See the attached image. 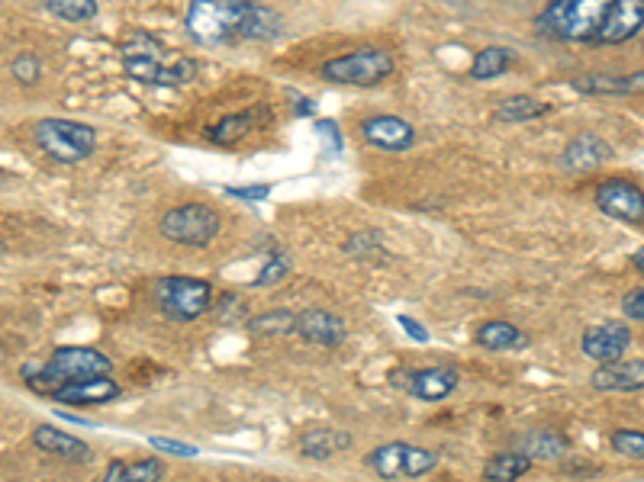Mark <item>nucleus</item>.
Masks as SVG:
<instances>
[{"instance_id":"obj_23","label":"nucleus","mask_w":644,"mask_h":482,"mask_svg":"<svg viewBox=\"0 0 644 482\" xmlns=\"http://www.w3.org/2000/svg\"><path fill=\"white\" fill-rule=\"evenodd\" d=\"M642 71L632 75V78H615V75H584L577 78L574 87L580 94H593V97H628L635 90H642Z\"/></svg>"},{"instance_id":"obj_14","label":"nucleus","mask_w":644,"mask_h":482,"mask_svg":"<svg viewBox=\"0 0 644 482\" xmlns=\"http://www.w3.org/2000/svg\"><path fill=\"white\" fill-rule=\"evenodd\" d=\"M119 396H123L119 383H114L110 376H94V380L65 383L49 399H56L65 409H94V405H107Z\"/></svg>"},{"instance_id":"obj_11","label":"nucleus","mask_w":644,"mask_h":482,"mask_svg":"<svg viewBox=\"0 0 644 482\" xmlns=\"http://www.w3.org/2000/svg\"><path fill=\"white\" fill-rule=\"evenodd\" d=\"M596 206L613 216L618 223H632V226H642L644 219V197L638 190V184L632 180H606L596 187Z\"/></svg>"},{"instance_id":"obj_30","label":"nucleus","mask_w":644,"mask_h":482,"mask_svg":"<svg viewBox=\"0 0 644 482\" xmlns=\"http://www.w3.org/2000/svg\"><path fill=\"white\" fill-rule=\"evenodd\" d=\"M293 318H296V313H291V309H271V313L255 315L248 322V332L252 335H264V338L267 335H291Z\"/></svg>"},{"instance_id":"obj_32","label":"nucleus","mask_w":644,"mask_h":482,"mask_svg":"<svg viewBox=\"0 0 644 482\" xmlns=\"http://www.w3.org/2000/svg\"><path fill=\"white\" fill-rule=\"evenodd\" d=\"M10 71H13V78H17L20 85L32 87L39 81V75H42V61L27 52V56L13 58V68H10Z\"/></svg>"},{"instance_id":"obj_25","label":"nucleus","mask_w":644,"mask_h":482,"mask_svg":"<svg viewBox=\"0 0 644 482\" xmlns=\"http://www.w3.org/2000/svg\"><path fill=\"white\" fill-rule=\"evenodd\" d=\"M531 470V460L519 451H502L484 463V480L487 482H519Z\"/></svg>"},{"instance_id":"obj_22","label":"nucleus","mask_w":644,"mask_h":482,"mask_svg":"<svg viewBox=\"0 0 644 482\" xmlns=\"http://www.w3.org/2000/svg\"><path fill=\"white\" fill-rule=\"evenodd\" d=\"M165 480V463L146 456V460H114L100 482H162Z\"/></svg>"},{"instance_id":"obj_2","label":"nucleus","mask_w":644,"mask_h":482,"mask_svg":"<svg viewBox=\"0 0 644 482\" xmlns=\"http://www.w3.org/2000/svg\"><path fill=\"white\" fill-rule=\"evenodd\" d=\"M123 68L133 81L152 87H180L194 81L197 65L187 56H180L175 49H168L165 42H158L148 32H133L123 39L119 46Z\"/></svg>"},{"instance_id":"obj_7","label":"nucleus","mask_w":644,"mask_h":482,"mask_svg":"<svg viewBox=\"0 0 644 482\" xmlns=\"http://www.w3.org/2000/svg\"><path fill=\"white\" fill-rule=\"evenodd\" d=\"M397 61L383 49H358L322 65V81L349 87H374L393 75Z\"/></svg>"},{"instance_id":"obj_10","label":"nucleus","mask_w":644,"mask_h":482,"mask_svg":"<svg viewBox=\"0 0 644 482\" xmlns=\"http://www.w3.org/2000/svg\"><path fill=\"white\" fill-rule=\"evenodd\" d=\"M632 344H635V338H632V328L625 322H603V325L586 328L584 338H580V351L596 364H613V361L625 357V351Z\"/></svg>"},{"instance_id":"obj_19","label":"nucleus","mask_w":644,"mask_h":482,"mask_svg":"<svg viewBox=\"0 0 644 482\" xmlns=\"http://www.w3.org/2000/svg\"><path fill=\"white\" fill-rule=\"evenodd\" d=\"M352 447V434L339 427H313L300 437V454L306 460H332L335 454Z\"/></svg>"},{"instance_id":"obj_17","label":"nucleus","mask_w":644,"mask_h":482,"mask_svg":"<svg viewBox=\"0 0 644 482\" xmlns=\"http://www.w3.org/2000/svg\"><path fill=\"white\" fill-rule=\"evenodd\" d=\"M32 444L42 451V454L59 456V460H68V463H88L94 460V451L81 437L68 434V431H59L56 425H39L32 431Z\"/></svg>"},{"instance_id":"obj_8","label":"nucleus","mask_w":644,"mask_h":482,"mask_svg":"<svg viewBox=\"0 0 644 482\" xmlns=\"http://www.w3.org/2000/svg\"><path fill=\"white\" fill-rule=\"evenodd\" d=\"M155 303L175 322H197L213 306V286L201 277H165L155 286Z\"/></svg>"},{"instance_id":"obj_37","label":"nucleus","mask_w":644,"mask_h":482,"mask_svg":"<svg viewBox=\"0 0 644 482\" xmlns=\"http://www.w3.org/2000/svg\"><path fill=\"white\" fill-rule=\"evenodd\" d=\"M397 322H400V328H403L412 341H422V344L429 341V328H422L412 315H397Z\"/></svg>"},{"instance_id":"obj_28","label":"nucleus","mask_w":644,"mask_h":482,"mask_svg":"<svg viewBox=\"0 0 644 482\" xmlns=\"http://www.w3.org/2000/svg\"><path fill=\"white\" fill-rule=\"evenodd\" d=\"M497 114L506 122H528V119H538V116L548 114V104H541L538 97H528V94H516V97H506L499 104Z\"/></svg>"},{"instance_id":"obj_35","label":"nucleus","mask_w":644,"mask_h":482,"mask_svg":"<svg viewBox=\"0 0 644 482\" xmlns=\"http://www.w3.org/2000/svg\"><path fill=\"white\" fill-rule=\"evenodd\" d=\"M622 313L628 322H635V325H642L644 322V289L642 286H635V289H628L625 293V299H622Z\"/></svg>"},{"instance_id":"obj_33","label":"nucleus","mask_w":644,"mask_h":482,"mask_svg":"<svg viewBox=\"0 0 644 482\" xmlns=\"http://www.w3.org/2000/svg\"><path fill=\"white\" fill-rule=\"evenodd\" d=\"M291 274V260L284 255H274L267 264H264V270L255 277V286H274L281 284L284 277Z\"/></svg>"},{"instance_id":"obj_16","label":"nucleus","mask_w":644,"mask_h":482,"mask_svg":"<svg viewBox=\"0 0 644 482\" xmlns=\"http://www.w3.org/2000/svg\"><path fill=\"white\" fill-rule=\"evenodd\" d=\"M589 386L599 393H642L644 364L642 361H613L599 364L589 376Z\"/></svg>"},{"instance_id":"obj_12","label":"nucleus","mask_w":644,"mask_h":482,"mask_svg":"<svg viewBox=\"0 0 644 482\" xmlns=\"http://www.w3.org/2000/svg\"><path fill=\"white\" fill-rule=\"evenodd\" d=\"M644 27V0H613L606 10V20L596 32L599 46H622L632 42Z\"/></svg>"},{"instance_id":"obj_4","label":"nucleus","mask_w":644,"mask_h":482,"mask_svg":"<svg viewBox=\"0 0 644 482\" xmlns=\"http://www.w3.org/2000/svg\"><path fill=\"white\" fill-rule=\"evenodd\" d=\"M609 3L613 0H552L538 17V29L557 42H596Z\"/></svg>"},{"instance_id":"obj_5","label":"nucleus","mask_w":644,"mask_h":482,"mask_svg":"<svg viewBox=\"0 0 644 482\" xmlns=\"http://www.w3.org/2000/svg\"><path fill=\"white\" fill-rule=\"evenodd\" d=\"M32 136L36 145L59 165H78L97 148V132L78 119H39Z\"/></svg>"},{"instance_id":"obj_39","label":"nucleus","mask_w":644,"mask_h":482,"mask_svg":"<svg viewBox=\"0 0 644 482\" xmlns=\"http://www.w3.org/2000/svg\"><path fill=\"white\" fill-rule=\"evenodd\" d=\"M0 357H3V344H0Z\"/></svg>"},{"instance_id":"obj_1","label":"nucleus","mask_w":644,"mask_h":482,"mask_svg":"<svg viewBox=\"0 0 644 482\" xmlns=\"http://www.w3.org/2000/svg\"><path fill=\"white\" fill-rule=\"evenodd\" d=\"M187 32L201 46H223L235 39H274L284 20L255 0H191Z\"/></svg>"},{"instance_id":"obj_36","label":"nucleus","mask_w":644,"mask_h":482,"mask_svg":"<svg viewBox=\"0 0 644 482\" xmlns=\"http://www.w3.org/2000/svg\"><path fill=\"white\" fill-rule=\"evenodd\" d=\"M230 197L235 199H248V203H258V199L271 197V187L267 184H252V187H223Z\"/></svg>"},{"instance_id":"obj_6","label":"nucleus","mask_w":644,"mask_h":482,"mask_svg":"<svg viewBox=\"0 0 644 482\" xmlns=\"http://www.w3.org/2000/svg\"><path fill=\"white\" fill-rule=\"evenodd\" d=\"M223 228V219L213 206L206 203H184L175 206L162 216L158 232L175 242V245H187V248H206Z\"/></svg>"},{"instance_id":"obj_31","label":"nucleus","mask_w":644,"mask_h":482,"mask_svg":"<svg viewBox=\"0 0 644 482\" xmlns=\"http://www.w3.org/2000/svg\"><path fill=\"white\" fill-rule=\"evenodd\" d=\"M609 444L615 447V454L622 456H632V460H642L644 456V434L635 427H618L613 431V437H609Z\"/></svg>"},{"instance_id":"obj_3","label":"nucleus","mask_w":644,"mask_h":482,"mask_svg":"<svg viewBox=\"0 0 644 482\" xmlns=\"http://www.w3.org/2000/svg\"><path fill=\"white\" fill-rule=\"evenodd\" d=\"M114 361L107 354H100L97 347H56L49 354L46 364H23L20 376L39 396H52L65 383H78V380H94V376H110Z\"/></svg>"},{"instance_id":"obj_20","label":"nucleus","mask_w":644,"mask_h":482,"mask_svg":"<svg viewBox=\"0 0 644 482\" xmlns=\"http://www.w3.org/2000/svg\"><path fill=\"white\" fill-rule=\"evenodd\" d=\"M477 347H484V351H523L528 347V335L523 328H516L513 322H506V318H490V322H484L480 328H477Z\"/></svg>"},{"instance_id":"obj_13","label":"nucleus","mask_w":644,"mask_h":482,"mask_svg":"<svg viewBox=\"0 0 644 482\" xmlns=\"http://www.w3.org/2000/svg\"><path fill=\"white\" fill-rule=\"evenodd\" d=\"M293 332L306 344H316V347H342L345 338H349L345 322L335 313H325V309H303V313H296Z\"/></svg>"},{"instance_id":"obj_34","label":"nucleus","mask_w":644,"mask_h":482,"mask_svg":"<svg viewBox=\"0 0 644 482\" xmlns=\"http://www.w3.org/2000/svg\"><path fill=\"white\" fill-rule=\"evenodd\" d=\"M148 444H152V447H158L162 454L180 456V460L197 456V447H191V444H184V441H175V437H158V434H152V437H148Z\"/></svg>"},{"instance_id":"obj_38","label":"nucleus","mask_w":644,"mask_h":482,"mask_svg":"<svg viewBox=\"0 0 644 482\" xmlns=\"http://www.w3.org/2000/svg\"><path fill=\"white\" fill-rule=\"evenodd\" d=\"M320 132H329V142H332V148H342V139H339V129H335V122H320Z\"/></svg>"},{"instance_id":"obj_15","label":"nucleus","mask_w":644,"mask_h":482,"mask_svg":"<svg viewBox=\"0 0 644 482\" xmlns=\"http://www.w3.org/2000/svg\"><path fill=\"white\" fill-rule=\"evenodd\" d=\"M361 139L381 151H410L416 145V129L400 116H371L361 122Z\"/></svg>"},{"instance_id":"obj_9","label":"nucleus","mask_w":644,"mask_h":482,"mask_svg":"<svg viewBox=\"0 0 644 482\" xmlns=\"http://www.w3.org/2000/svg\"><path fill=\"white\" fill-rule=\"evenodd\" d=\"M393 386H400L403 393L422 399V402H441L458 390V370L455 367H422L410 370L400 367V373L390 376Z\"/></svg>"},{"instance_id":"obj_21","label":"nucleus","mask_w":644,"mask_h":482,"mask_svg":"<svg viewBox=\"0 0 644 482\" xmlns=\"http://www.w3.org/2000/svg\"><path fill=\"white\" fill-rule=\"evenodd\" d=\"M407 441H390V444H381L374 447L371 454L364 456V463L374 470V476H381L383 482H397L407 480Z\"/></svg>"},{"instance_id":"obj_24","label":"nucleus","mask_w":644,"mask_h":482,"mask_svg":"<svg viewBox=\"0 0 644 482\" xmlns=\"http://www.w3.org/2000/svg\"><path fill=\"white\" fill-rule=\"evenodd\" d=\"M567 437L564 434H555V431H528L526 437L519 441V454H526L531 463L535 460H545V463H552V460H560V456L567 454Z\"/></svg>"},{"instance_id":"obj_26","label":"nucleus","mask_w":644,"mask_h":482,"mask_svg":"<svg viewBox=\"0 0 644 482\" xmlns=\"http://www.w3.org/2000/svg\"><path fill=\"white\" fill-rule=\"evenodd\" d=\"M262 126V114L258 110H248V114H233L226 116V119H219L213 129H209V139L213 142H223L230 145L235 139H245L252 129H258Z\"/></svg>"},{"instance_id":"obj_27","label":"nucleus","mask_w":644,"mask_h":482,"mask_svg":"<svg viewBox=\"0 0 644 482\" xmlns=\"http://www.w3.org/2000/svg\"><path fill=\"white\" fill-rule=\"evenodd\" d=\"M513 65V52L499 49V46H487L484 52H477L474 65H470V78L474 81H494L502 71H509Z\"/></svg>"},{"instance_id":"obj_18","label":"nucleus","mask_w":644,"mask_h":482,"mask_svg":"<svg viewBox=\"0 0 644 482\" xmlns=\"http://www.w3.org/2000/svg\"><path fill=\"white\" fill-rule=\"evenodd\" d=\"M609 155H613V148L603 142L599 136H577L574 142L564 148L560 168L589 174V170L603 168V161H609Z\"/></svg>"},{"instance_id":"obj_29","label":"nucleus","mask_w":644,"mask_h":482,"mask_svg":"<svg viewBox=\"0 0 644 482\" xmlns=\"http://www.w3.org/2000/svg\"><path fill=\"white\" fill-rule=\"evenodd\" d=\"M42 7L65 23H88L97 17V0H42Z\"/></svg>"}]
</instances>
